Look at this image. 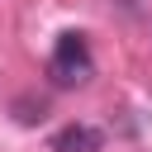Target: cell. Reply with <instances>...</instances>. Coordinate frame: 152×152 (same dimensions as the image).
<instances>
[{
  "instance_id": "cell-1",
  "label": "cell",
  "mask_w": 152,
  "mask_h": 152,
  "mask_svg": "<svg viewBox=\"0 0 152 152\" xmlns=\"http://www.w3.org/2000/svg\"><path fill=\"white\" fill-rule=\"evenodd\" d=\"M48 76H52V86H86L95 76V57H90V48H86L81 33H62L57 38L52 62H48Z\"/></svg>"
},
{
  "instance_id": "cell-2",
  "label": "cell",
  "mask_w": 152,
  "mask_h": 152,
  "mask_svg": "<svg viewBox=\"0 0 152 152\" xmlns=\"http://www.w3.org/2000/svg\"><path fill=\"white\" fill-rule=\"evenodd\" d=\"M100 147H104V133L90 124H66L62 133H52V152H100Z\"/></svg>"
}]
</instances>
